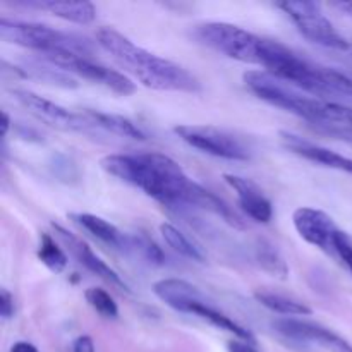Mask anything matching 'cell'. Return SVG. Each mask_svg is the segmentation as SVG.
<instances>
[{"mask_svg":"<svg viewBox=\"0 0 352 352\" xmlns=\"http://www.w3.org/2000/svg\"><path fill=\"white\" fill-rule=\"evenodd\" d=\"M105 172L140 188L164 206L196 208L203 186L192 181L174 158L150 151L140 155H107L100 160Z\"/></svg>","mask_w":352,"mask_h":352,"instance_id":"cell-1","label":"cell"},{"mask_svg":"<svg viewBox=\"0 0 352 352\" xmlns=\"http://www.w3.org/2000/svg\"><path fill=\"white\" fill-rule=\"evenodd\" d=\"M96 43L107 54L112 55L119 65L136 76L138 81L146 88L184 93H196L201 89L199 81L188 69L138 47L134 41L113 28H98Z\"/></svg>","mask_w":352,"mask_h":352,"instance_id":"cell-2","label":"cell"},{"mask_svg":"<svg viewBox=\"0 0 352 352\" xmlns=\"http://www.w3.org/2000/svg\"><path fill=\"white\" fill-rule=\"evenodd\" d=\"M260 65L268 74L294 86L299 91L309 93L315 98L352 96V76L313 64L280 41L265 38Z\"/></svg>","mask_w":352,"mask_h":352,"instance_id":"cell-3","label":"cell"},{"mask_svg":"<svg viewBox=\"0 0 352 352\" xmlns=\"http://www.w3.org/2000/svg\"><path fill=\"white\" fill-rule=\"evenodd\" d=\"M0 38L7 43L31 48L43 57L48 55H78L91 58V47L86 38L76 36L72 33L58 31L55 28L26 21L0 19Z\"/></svg>","mask_w":352,"mask_h":352,"instance_id":"cell-4","label":"cell"},{"mask_svg":"<svg viewBox=\"0 0 352 352\" xmlns=\"http://www.w3.org/2000/svg\"><path fill=\"white\" fill-rule=\"evenodd\" d=\"M195 36L219 54L241 62L260 65L265 38L229 23H205L196 26Z\"/></svg>","mask_w":352,"mask_h":352,"instance_id":"cell-5","label":"cell"},{"mask_svg":"<svg viewBox=\"0 0 352 352\" xmlns=\"http://www.w3.org/2000/svg\"><path fill=\"white\" fill-rule=\"evenodd\" d=\"M277 7L294 21L299 33L308 38L309 41H313V43L333 48V50H347L349 48V41L330 23V19L323 14L322 6L318 2L285 0V2H278Z\"/></svg>","mask_w":352,"mask_h":352,"instance_id":"cell-6","label":"cell"},{"mask_svg":"<svg viewBox=\"0 0 352 352\" xmlns=\"http://www.w3.org/2000/svg\"><path fill=\"white\" fill-rule=\"evenodd\" d=\"M175 134L184 143L203 153L226 160L246 162L251 158V151L236 134L215 126H177Z\"/></svg>","mask_w":352,"mask_h":352,"instance_id":"cell-7","label":"cell"},{"mask_svg":"<svg viewBox=\"0 0 352 352\" xmlns=\"http://www.w3.org/2000/svg\"><path fill=\"white\" fill-rule=\"evenodd\" d=\"M244 82L250 91L254 93L260 100L285 112L294 113L301 119H305L311 107V96L302 95L294 86L280 81L275 76L268 74L267 71H248L244 74Z\"/></svg>","mask_w":352,"mask_h":352,"instance_id":"cell-8","label":"cell"},{"mask_svg":"<svg viewBox=\"0 0 352 352\" xmlns=\"http://www.w3.org/2000/svg\"><path fill=\"white\" fill-rule=\"evenodd\" d=\"M12 96L21 107L28 110L34 119L54 129L65 131V133H86L93 126L85 113H74L65 107L43 98L28 89H12Z\"/></svg>","mask_w":352,"mask_h":352,"instance_id":"cell-9","label":"cell"},{"mask_svg":"<svg viewBox=\"0 0 352 352\" xmlns=\"http://www.w3.org/2000/svg\"><path fill=\"white\" fill-rule=\"evenodd\" d=\"M43 58L54 67L74 72V74L81 76L82 79H88V81L100 82L120 96H129L136 91V85L126 74L107 67L100 62H95L93 58L78 57V55H48Z\"/></svg>","mask_w":352,"mask_h":352,"instance_id":"cell-10","label":"cell"},{"mask_svg":"<svg viewBox=\"0 0 352 352\" xmlns=\"http://www.w3.org/2000/svg\"><path fill=\"white\" fill-rule=\"evenodd\" d=\"M272 327L282 337L291 342L301 344V346L318 344L330 352H352V346L346 339L325 327L316 325V323L301 322V320L294 318H278L272 323Z\"/></svg>","mask_w":352,"mask_h":352,"instance_id":"cell-11","label":"cell"},{"mask_svg":"<svg viewBox=\"0 0 352 352\" xmlns=\"http://www.w3.org/2000/svg\"><path fill=\"white\" fill-rule=\"evenodd\" d=\"M292 222L298 234L306 243L320 248L325 253L333 254V239L340 229L336 226L332 217L327 215L322 210L301 206L292 215Z\"/></svg>","mask_w":352,"mask_h":352,"instance_id":"cell-12","label":"cell"},{"mask_svg":"<svg viewBox=\"0 0 352 352\" xmlns=\"http://www.w3.org/2000/svg\"><path fill=\"white\" fill-rule=\"evenodd\" d=\"M52 229H54L55 237L64 244L65 250H67L69 253L76 258V261H78L79 265H82L86 270L91 272L93 275L100 277L102 280L109 282V284L113 285V287L120 289V291H129V287H127L126 282L120 278V275L117 274L113 268H110L102 258L96 256L95 251H93L85 241L76 237L74 234L69 232L67 229H64V227L58 226V223H52Z\"/></svg>","mask_w":352,"mask_h":352,"instance_id":"cell-13","label":"cell"},{"mask_svg":"<svg viewBox=\"0 0 352 352\" xmlns=\"http://www.w3.org/2000/svg\"><path fill=\"white\" fill-rule=\"evenodd\" d=\"M308 124L318 133L327 134L336 140L352 143V109L330 102V100L318 98Z\"/></svg>","mask_w":352,"mask_h":352,"instance_id":"cell-14","label":"cell"},{"mask_svg":"<svg viewBox=\"0 0 352 352\" xmlns=\"http://www.w3.org/2000/svg\"><path fill=\"white\" fill-rule=\"evenodd\" d=\"M278 136H280L282 146L291 151V153L323 165V167L346 172V174L352 175V158L344 157V155L337 153V151L330 150V148L313 143V141L305 140V138L298 136V134L287 133V131H280Z\"/></svg>","mask_w":352,"mask_h":352,"instance_id":"cell-15","label":"cell"},{"mask_svg":"<svg viewBox=\"0 0 352 352\" xmlns=\"http://www.w3.org/2000/svg\"><path fill=\"white\" fill-rule=\"evenodd\" d=\"M223 179L236 191L241 210L251 220L258 223L270 222L272 217H274V206H272L270 199L265 196V192L253 181L234 174H226Z\"/></svg>","mask_w":352,"mask_h":352,"instance_id":"cell-16","label":"cell"},{"mask_svg":"<svg viewBox=\"0 0 352 352\" xmlns=\"http://www.w3.org/2000/svg\"><path fill=\"white\" fill-rule=\"evenodd\" d=\"M153 294L168 308L191 315L192 306L206 301L198 287L182 278H162L153 284Z\"/></svg>","mask_w":352,"mask_h":352,"instance_id":"cell-17","label":"cell"},{"mask_svg":"<svg viewBox=\"0 0 352 352\" xmlns=\"http://www.w3.org/2000/svg\"><path fill=\"white\" fill-rule=\"evenodd\" d=\"M71 220L76 226L85 229L88 234H91L93 237L102 241V243L117 248V250L129 251L131 236L120 232L109 220L102 219L98 215H93V213H71Z\"/></svg>","mask_w":352,"mask_h":352,"instance_id":"cell-18","label":"cell"},{"mask_svg":"<svg viewBox=\"0 0 352 352\" xmlns=\"http://www.w3.org/2000/svg\"><path fill=\"white\" fill-rule=\"evenodd\" d=\"M28 7L47 10L55 17L71 21L76 24H91L96 17V7L91 2H69V0H45V2H28Z\"/></svg>","mask_w":352,"mask_h":352,"instance_id":"cell-19","label":"cell"},{"mask_svg":"<svg viewBox=\"0 0 352 352\" xmlns=\"http://www.w3.org/2000/svg\"><path fill=\"white\" fill-rule=\"evenodd\" d=\"M85 116L89 122L95 127L107 131L110 134H116L120 138H129V140H138L144 141L146 140V134L143 133L141 127H138V124H134L133 120L127 119L124 116H117V113H105L98 112V110H85Z\"/></svg>","mask_w":352,"mask_h":352,"instance_id":"cell-20","label":"cell"},{"mask_svg":"<svg viewBox=\"0 0 352 352\" xmlns=\"http://www.w3.org/2000/svg\"><path fill=\"white\" fill-rule=\"evenodd\" d=\"M191 315H196V316H199V318L206 320L210 325L217 327V329L226 330V332H229V333H234L237 339L254 344V337H253V333L250 332V330H246L244 327H241L239 323L234 322L232 318H229L227 315H223L222 311L215 309L213 306H210L206 301L198 302V305L192 306Z\"/></svg>","mask_w":352,"mask_h":352,"instance_id":"cell-21","label":"cell"},{"mask_svg":"<svg viewBox=\"0 0 352 352\" xmlns=\"http://www.w3.org/2000/svg\"><path fill=\"white\" fill-rule=\"evenodd\" d=\"M254 299L261 306H265L270 311L278 313V315L309 316L313 313V309L309 306H306L305 302L296 301V299L287 298V296L275 294V292L270 291H254Z\"/></svg>","mask_w":352,"mask_h":352,"instance_id":"cell-22","label":"cell"},{"mask_svg":"<svg viewBox=\"0 0 352 352\" xmlns=\"http://www.w3.org/2000/svg\"><path fill=\"white\" fill-rule=\"evenodd\" d=\"M160 234L162 237H164L165 243H167L175 253H179L184 258H189V260L192 261H198V263H205L206 260L205 253H203L195 243H191L189 237L186 236L184 232H181L175 226H172V223H167V222L162 223Z\"/></svg>","mask_w":352,"mask_h":352,"instance_id":"cell-23","label":"cell"},{"mask_svg":"<svg viewBox=\"0 0 352 352\" xmlns=\"http://www.w3.org/2000/svg\"><path fill=\"white\" fill-rule=\"evenodd\" d=\"M254 256H256L258 265H260L267 274L274 275V277L277 278H282V280L287 278L289 267L274 244L268 243V241L265 239L258 241L256 248H254Z\"/></svg>","mask_w":352,"mask_h":352,"instance_id":"cell-24","label":"cell"},{"mask_svg":"<svg viewBox=\"0 0 352 352\" xmlns=\"http://www.w3.org/2000/svg\"><path fill=\"white\" fill-rule=\"evenodd\" d=\"M38 258L48 270L60 274L67 267V254L64 253L62 248H58L57 241L47 232H41L40 246H38Z\"/></svg>","mask_w":352,"mask_h":352,"instance_id":"cell-25","label":"cell"},{"mask_svg":"<svg viewBox=\"0 0 352 352\" xmlns=\"http://www.w3.org/2000/svg\"><path fill=\"white\" fill-rule=\"evenodd\" d=\"M85 298L88 301V305L98 313L100 316L109 320H116L119 316V308H117V302L113 301L112 296L107 291L100 287H89L85 292Z\"/></svg>","mask_w":352,"mask_h":352,"instance_id":"cell-26","label":"cell"},{"mask_svg":"<svg viewBox=\"0 0 352 352\" xmlns=\"http://www.w3.org/2000/svg\"><path fill=\"white\" fill-rule=\"evenodd\" d=\"M138 251L140 254H143L148 261L151 263L162 265L164 263V253H162L160 248L146 236H131V246L129 251Z\"/></svg>","mask_w":352,"mask_h":352,"instance_id":"cell-27","label":"cell"},{"mask_svg":"<svg viewBox=\"0 0 352 352\" xmlns=\"http://www.w3.org/2000/svg\"><path fill=\"white\" fill-rule=\"evenodd\" d=\"M333 254L347 267L352 275V237L344 230H339L333 239Z\"/></svg>","mask_w":352,"mask_h":352,"instance_id":"cell-28","label":"cell"},{"mask_svg":"<svg viewBox=\"0 0 352 352\" xmlns=\"http://www.w3.org/2000/svg\"><path fill=\"white\" fill-rule=\"evenodd\" d=\"M14 296L7 289H0V315L3 320H9L14 316Z\"/></svg>","mask_w":352,"mask_h":352,"instance_id":"cell-29","label":"cell"},{"mask_svg":"<svg viewBox=\"0 0 352 352\" xmlns=\"http://www.w3.org/2000/svg\"><path fill=\"white\" fill-rule=\"evenodd\" d=\"M71 352H95V342L89 336H81L72 342Z\"/></svg>","mask_w":352,"mask_h":352,"instance_id":"cell-30","label":"cell"},{"mask_svg":"<svg viewBox=\"0 0 352 352\" xmlns=\"http://www.w3.org/2000/svg\"><path fill=\"white\" fill-rule=\"evenodd\" d=\"M227 351L229 352H260L254 347V344L251 342H246V340H230L229 344H227Z\"/></svg>","mask_w":352,"mask_h":352,"instance_id":"cell-31","label":"cell"},{"mask_svg":"<svg viewBox=\"0 0 352 352\" xmlns=\"http://www.w3.org/2000/svg\"><path fill=\"white\" fill-rule=\"evenodd\" d=\"M10 352H40V351H38L33 344L19 340V342H16L12 347H10Z\"/></svg>","mask_w":352,"mask_h":352,"instance_id":"cell-32","label":"cell"},{"mask_svg":"<svg viewBox=\"0 0 352 352\" xmlns=\"http://www.w3.org/2000/svg\"><path fill=\"white\" fill-rule=\"evenodd\" d=\"M330 6H332L333 9H339L340 12L347 14V16L352 17V2H332Z\"/></svg>","mask_w":352,"mask_h":352,"instance_id":"cell-33","label":"cell"},{"mask_svg":"<svg viewBox=\"0 0 352 352\" xmlns=\"http://www.w3.org/2000/svg\"><path fill=\"white\" fill-rule=\"evenodd\" d=\"M2 119H3V122H2V138H3V140H6L7 133H9V127H10V117H9V113L2 112Z\"/></svg>","mask_w":352,"mask_h":352,"instance_id":"cell-34","label":"cell"}]
</instances>
